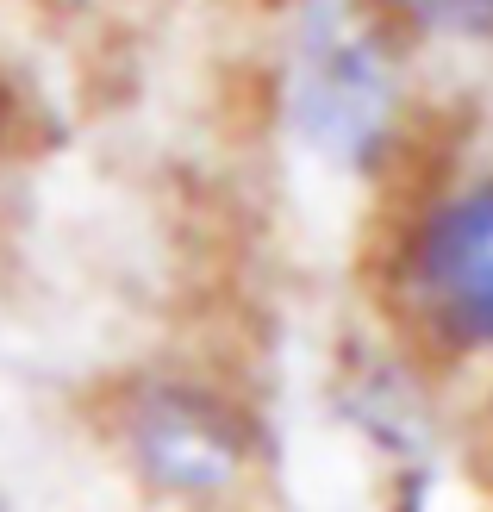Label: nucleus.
<instances>
[{
  "label": "nucleus",
  "mask_w": 493,
  "mask_h": 512,
  "mask_svg": "<svg viewBox=\"0 0 493 512\" xmlns=\"http://www.w3.org/2000/svg\"><path fill=\"white\" fill-rule=\"evenodd\" d=\"M394 319L444 363H493V157L437 163L387 232Z\"/></svg>",
  "instance_id": "obj_2"
},
{
  "label": "nucleus",
  "mask_w": 493,
  "mask_h": 512,
  "mask_svg": "<svg viewBox=\"0 0 493 512\" xmlns=\"http://www.w3.org/2000/svg\"><path fill=\"white\" fill-rule=\"evenodd\" d=\"M0 512H13V506H7V500H0Z\"/></svg>",
  "instance_id": "obj_5"
},
{
  "label": "nucleus",
  "mask_w": 493,
  "mask_h": 512,
  "mask_svg": "<svg viewBox=\"0 0 493 512\" xmlns=\"http://www.w3.org/2000/svg\"><path fill=\"white\" fill-rule=\"evenodd\" d=\"M412 57H493V0H369Z\"/></svg>",
  "instance_id": "obj_4"
},
{
  "label": "nucleus",
  "mask_w": 493,
  "mask_h": 512,
  "mask_svg": "<svg viewBox=\"0 0 493 512\" xmlns=\"http://www.w3.org/2000/svg\"><path fill=\"white\" fill-rule=\"evenodd\" d=\"M269 107L294 157L337 182H394L419 150V57L369 0H288Z\"/></svg>",
  "instance_id": "obj_1"
},
{
  "label": "nucleus",
  "mask_w": 493,
  "mask_h": 512,
  "mask_svg": "<svg viewBox=\"0 0 493 512\" xmlns=\"http://www.w3.org/2000/svg\"><path fill=\"white\" fill-rule=\"evenodd\" d=\"M113 444L138 488L175 506H219L256 475V425L219 381L132 375L113 400Z\"/></svg>",
  "instance_id": "obj_3"
}]
</instances>
